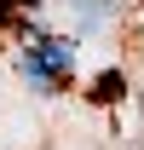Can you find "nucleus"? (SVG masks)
<instances>
[{"label": "nucleus", "instance_id": "nucleus-1", "mask_svg": "<svg viewBox=\"0 0 144 150\" xmlns=\"http://www.w3.org/2000/svg\"><path fill=\"white\" fill-rule=\"evenodd\" d=\"M18 75L35 87V93L69 87V75H75V40H69V35H35V40L18 52Z\"/></svg>", "mask_w": 144, "mask_h": 150}, {"label": "nucleus", "instance_id": "nucleus-2", "mask_svg": "<svg viewBox=\"0 0 144 150\" xmlns=\"http://www.w3.org/2000/svg\"><path fill=\"white\" fill-rule=\"evenodd\" d=\"M35 18H40V0H0V29H29L35 35Z\"/></svg>", "mask_w": 144, "mask_h": 150}, {"label": "nucleus", "instance_id": "nucleus-4", "mask_svg": "<svg viewBox=\"0 0 144 150\" xmlns=\"http://www.w3.org/2000/svg\"><path fill=\"white\" fill-rule=\"evenodd\" d=\"M127 93V81H121V69H104V75H98V81H92V104H115V98H121Z\"/></svg>", "mask_w": 144, "mask_h": 150}, {"label": "nucleus", "instance_id": "nucleus-3", "mask_svg": "<svg viewBox=\"0 0 144 150\" xmlns=\"http://www.w3.org/2000/svg\"><path fill=\"white\" fill-rule=\"evenodd\" d=\"M75 6V23H81V29H109V23H115V0H69Z\"/></svg>", "mask_w": 144, "mask_h": 150}]
</instances>
